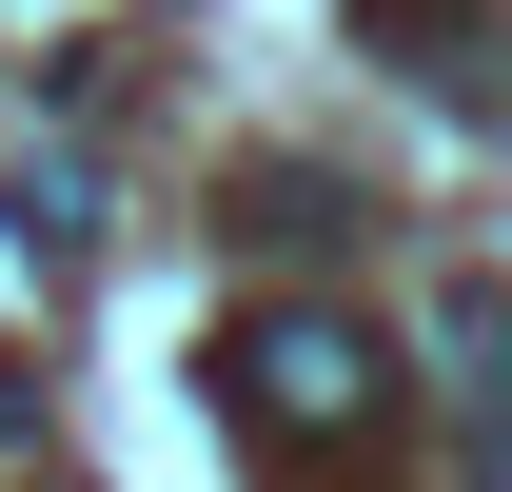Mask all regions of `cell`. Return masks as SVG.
I'll return each mask as SVG.
<instances>
[{"label":"cell","mask_w":512,"mask_h":492,"mask_svg":"<svg viewBox=\"0 0 512 492\" xmlns=\"http://www.w3.org/2000/svg\"><path fill=\"white\" fill-rule=\"evenodd\" d=\"M217 374H237V414L276 433V453H335V433H375V414H394V355H375V315H256V335H237Z\"/></svg>","instance_id":"1"}]
</instances>
